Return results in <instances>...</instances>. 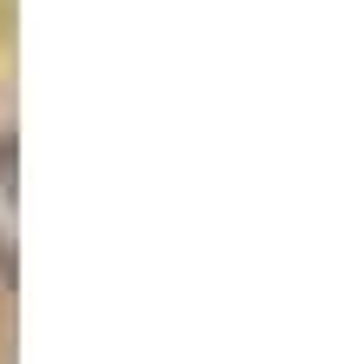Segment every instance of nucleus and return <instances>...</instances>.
Wrapping results in <instances>:
<instances>
[{
    "label": "nucleus",
    "instance_id": "nucleus-1",
    "mask_svg": "<svg viewBox=\"0 0 350 364\" xmlns=\"http://www.w3.org/2000/svg\"><path fill=\"white\" fill-rule=\"evenodd\" d=\"M13 265H20V159L13 133H0V291H13Z\"/></svg>",
    "mask_w": 350,
    "mask_h": 364
}]
</instances>
